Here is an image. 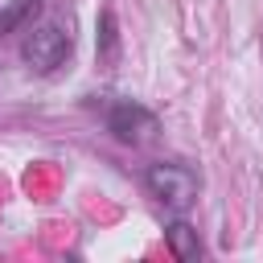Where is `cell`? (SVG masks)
Here are the masks:
<instances>
[{"label": "cell", "mask_w": 263, "mask_h": 263, "mask_svg": "<svg viewBox=\"0 0 263 263\" xmlns=\"http://www.w3.org/2000/svg\"><path fill=\"white\" fill-rule=\"evenodd\" d=\"M70 53H74V37H70V25H62V21L29 25V33H25V41H21V58H25L29 70H37V74H53Z\"/></svg>", "instance_id": "6da1fadb"}, {"label": "cell", "mask_w": 263, "mask_h": 263, "mask_svg": "<svg viewBox=\"0 0 263 263\" xmlns=\"http://www.w3.org/2000/svg\"><path fill=\"white\" fill-rule=\"evenodd\" d=\"M144 189L160 205H168V210L181 214V210H189L197 201V173L189 164H181V160H156L144 173Z\"/></svg>", "instance_id": "7a4b0ae2"}, {"label": "cell", "mask_w": 263, "mask_h": 263, "mask_svg": "<svg viewBox=\"0 0 263 263\" xmlns=\"http://www.w3.org/2000/svg\"><path fill=\"white\" fill-rule=\"evenodd\" d=\"M156 127H160L156 111H148V107L136 103V99H115V103L107 107V132H111L119 144H144Z\"/></svg>", "instance_id": "3957f363"}, {"label": "cell", "mask_w": 263, "mask_h": 263, "mask_svg": "<svg viewBox=\"0 0 263 263\" xmlns=\"http://www.w3.org/2000/svg\"><path fill=\"white\" fill-rule=\"evenodd\" d=\"M164 242H168V251H173L181 263L201 259V238H197V230H193L185 218H177V222H168V226H164Z\"/></svg>", "instance_id": "277c9868"}, {"label": "cell", "mask_w": 263, "mask_h": 263, "mask_svg": "<svg viewBox=\"0 0 263 263\" xmlns=\"http://www.w3.org/2000/svg\"><path fill=\"white\" fill-rule=\"evenodd\" d=\"M119 62V29H115V12L111 8H103V16H99V66H115Z\"/></svg>", "instance_id": "5b68a950"}, {"label": "cell", "mask_w": 263, "mask_h": 263, "mask_svg": "<svg viewBox=\"0 0 263 263\" xmlns=\"http://www.w3.org/2000/svg\"><path fill=\"white\" fill-rule=\"evenodd\" d=\"M37 8H41V0H16L8 12H0V33H12V29H16L29 12H37Z\"/></svg>", "instance_id": "8992f818"}]
</instances>
